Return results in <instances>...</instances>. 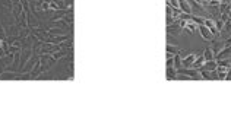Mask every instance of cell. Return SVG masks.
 Segmentation results:
<instances>
[]
</instances>
